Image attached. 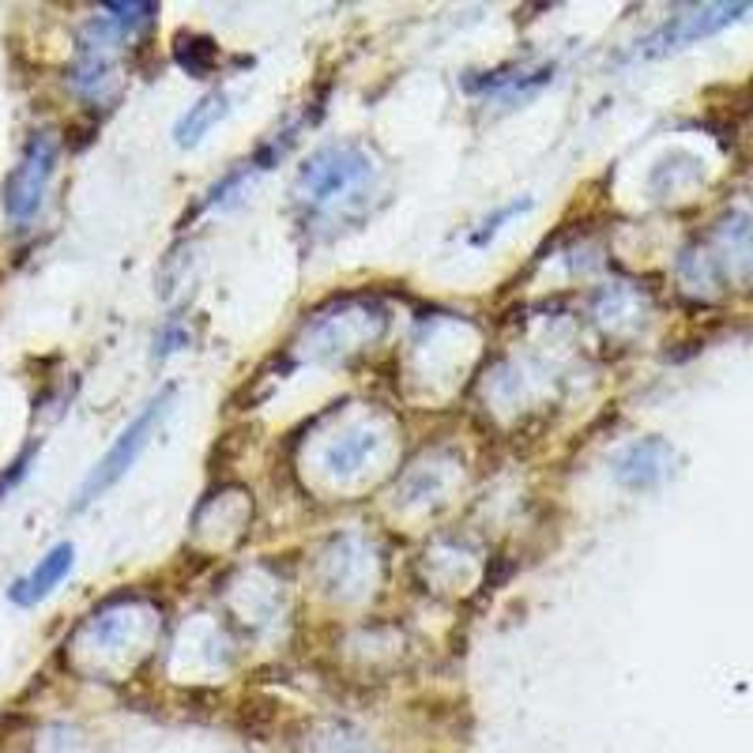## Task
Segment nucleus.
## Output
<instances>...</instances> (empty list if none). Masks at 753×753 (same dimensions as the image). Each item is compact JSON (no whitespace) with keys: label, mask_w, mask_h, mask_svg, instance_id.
Returning <instances> with one entry per match:
<instances>
[{"label":"nucleus","mask_w":753,"mask_h":753,"mask_svg":"<svg viewBox=\"0 0 753 753\" xmlns=\"http://www.w3.org/2000/svg\"><path fill=\"white\" fill-rule=\"evenodd\" d=\"M170 404H174V384H166V388H162L159 396H155L151 404H147L144 411L118 433V441L106 448L102 460L95 464L91 474L84 479V486H79L76 509H87V505H95L98 497L106 494V490H113L128 471L136 468V460H140V453L147 448V441H151V433L159 430V422L170 415Z\"/></svg>","instance_id":"f257e3e1"},{"label":"nucleus","mask_w":753,"mask_h":753,"mask_svg":"<svg viewBox=\"0 0 753 753\" xmlns=\"http://www.w3.org/2000/svg\"><path fill=\"white\" fill-rule=\"evenodd\" d=\"M370 174H373L370 155H366L362 147H355V144L324 147V151H317L313 159L301 166L294 193H298V200L309 203V208H324V203L347 196L350 188H358Z\"/></svg>","instance_id":"f03ea898"},{"label":"nucleus","mask_w":753,"mask_h":753,"mask_svg":"<svg viewBox=\"0 0 753 753\" xmlns=\"http://www.w3.org/2000/svg\"><path fill=\"white\" fill-rule=\"evenodd\" d=\"M57 155H61V147H57L53 133H35L23 147L20 162L4 182V211L12 223H30L42 211L46 188L57 170Z\"/></svg>","instance_id":"7ed1b4c3"},{"label":"nucleus","mask_w":753,"mask_h":753,"mask_svg":"<svg viewBox=\"0 0 753 753\" xmlns=\"http://www.w3.org/2000/svg\"><path fill=\"white\" fill-rule=\"evenodd\" d=\"M72 565H76V546L57 543L46 558H38V565L27 572V577H20L12 588H8V600H12L15 607H38L53 588H61V580L72 572Z\"/></svg>","instance_id":"20e7f679"},{"label":"nucleus","mask_w":753,"mask_h":753,"mask_svg":"<svg viewBox=\"0 0 753 753\" xmlns=\"http://www.w3.org/2000/svg\"><path fill=\"white\" fill-rule=\"evenodd\" d=\"M667 460H670V448L663 445V441H656V437L637 441V445H629L626 453L614 460V479L629 490H649L663 479Z\"/></svg>","instance_id":"39448f33"},{"label":"nucleus","mask_w":753,"mask_h":753,"mask_svg":"<svg viewBox=\"0 0 753 753\" xmlns=\"http://www.w3.org/2000/svg\"><path fill=\"white\" fill-rule=\"evenodd\" d=\"M226 110H231V98H226L223 91H211V95H203L196 106H188V113L174 125L177 147H196V144H200L203 136H208L211 128L226 118Z\"/></svg>","instance_id":"423d86ee"},{"label":"nucleus","mask_w":753,"mask_h":753,"mask_svg":"<svg viewBox=\"0 0 753 753\" xmlns=\"http://www.w3.org/2000/svg\"><path fill=\"white\" fill-rule=\"evenodd\" d=\"M174 61L182 64L188 76L203 79V76H211V69L219 64V46L211 42V38H203V35H177Z\"/></svg>","instance_id":"0eeeda50"},{"label":"nucleus","mask_w":753,"mask_h":753,"mask_svg":"<svg viewBox=\"0 0 753 753\" xmlns=\"http://www.w3.org/2000/svg\"><path fill=\"white\" fill-rule=\"evenodd\" d=\"M35 453H38V445H30V448H23L20 453V460L15 464H8L4 471H0V497L8 494V490L15 486V482L23 479V474H27V468H30V460H35Z\"/></svg>","instance_id":"6e6552de"},{"label":"nucleus","mask_w":753,"mask_h":753,"mask_svg":"<svg viewBox=\"0 0 753 753\" xmlns=\"http://www.w3.org/2000/svg\"><path fill=\"white\" fill-rule=\"evenodd\" d=\"M523 208H528V200H523V203H509V208H505V211H497L494 219H486V223H482V231L474 234L471 242H474V245H486L490 237H494L497 231H502V223H509V219H513V215H520Z\"/></svg>","instance_id":"1a4fd4ad"}]
</instances>
